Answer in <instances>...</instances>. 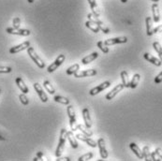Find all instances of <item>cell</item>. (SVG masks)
<instances>
[{
	"label": "cell",
	"mask_w": 162,
	"mask_h": 161,
	"mask_svg": "<svg viewBox=\"0 0 162 161\" xmlns=\"http://www.w3.org/2000/svg\"><path fill=\"white\" fill-rule=\"evenodd\" d=\"M140 79H141L140 74H134V76H133V78H132V80H131V82H130V87L133 88V89L136 88L137 85L139 84Z\"/></svg>",
	"instance_id": "30"
},
{
	"label": "cell",
	"mask_w": 162,
	"mask_h": 161,
	"mask_svg": "<svg viewBox=\"0 0 162 161\" xmlns=\"http://www.w3.org/2000/svg\"><path fill=\"white\" fill-rule=\"evenodd\" d=\"M88 3L90 5V8L92 10V12L97 16V17H99L100 15V12H99V10H98V7L97 5V1L96 0H88Z\"/></svg>",
	"instance_id": "21"
},
{
	"label": "cell",
	"mask_w": 162,
	"mask_h": 161,
	"mask_svg": "<svg viewBox=\"0 0 162 161\" xmlns=\"http://www.w3.org/2000/svg\"><path fill=\"white\" fill-rule=\"evenodd\" d=\"M80 69V65L79 64H74L73 66L70 67L68 69H67V74L68 75H74Z\"/></svg>",
	"instance_id": "29"
},
{
	"label": "cell",
	"mask_w": 162,
	"mask_h": 161,
	"mask_svg": "<svg viewBox=\"0 0 162 161\" xmlns=\"http://www.w3.org/2000/svg\"><path fill=\"white\" fill-rule=\"evenodd\" d=\"M34 89L38 93V96H39V98H40V100L42 102H47L48 101V96H47V95L43 91L41 85L38 83H34Z\"/></svg>",
	"instance_id": "9"
},
{
	"label": "cell",
	"mask_w": 162,
	"mask_h": 161,
	"mask_svg": "<svg viewBox=\"0 0 162 161\" xmlns=\"http://www.w3.org/2000/svg\"><path fill=\"white\" fill-rule=\"evenodd\" d=\"M152 1H154V2H158L159 0H152Z\"/></svg>",
	"instance_id": "47"
},
{
	"label": "cell",
	"mask_w": 162,
	"mask_h": 161,
	"mask_svg": "<svg viewBox=\"0 0 162 161\" xmlns=\"http://www.w3.org/2000/svg\"><path fill=\"white\" fill-rule=\"evenodd\" d=\"M93 156H94V154H93V153H87V154H84L81 155V156L79 157L78 160H79V161H86V160L92 159Z\"/></svg>",
	"instance_id": "34"
},
{
	"label": "cell",
	"mask_w": 162,
	"mask_h": 161,
	"mask_svg": "<svg viewBox=\"0 0 162 161\" xmlns=\"http://www.w3.org/2000/svg\"><path fill=\"white\" fill-rule=\"evenodd\" d=\"M56 160H57V161H62V160H63V161H70L71 159L69 158V157H61V156H60V157H57Z\"/></svg>",
	"instance_id": "43"
},
{
	"label": "cell",
	"mask_w": 162,
	"mask_h": 161,
	"mask_svg": "<svg viewBox=\"0 0 162 161\" xmlns=\"http://www.w3.org/2000/svg\"><path fill=\"white\" fill-rule=\"evenodd\" d=\"M6 32L11 35H18V36H29L31 34L30 30L27 29H20V28H14V27H8L6 29Z\"/></svg>",
	"instance_id": "5"
},
{
	"label": "cell",
	"mask_w": 162,
	"mask_h": 161,
	"mask_svg": "<svg viewBox=\"0 0 162 161\" xmlns=\"http://www.w3.org/2000/svg\"><path fill=\"white\" fill-rule=\"evenodd\" d=\"M129 147H130V149L132 150V152L137 155L138 158H140V159H142V158H143L142 151L140 149V147H139L135 142H131V143L129 144Z\"/></svg>",
	"instance_id": "18"
},
{
	"label": "cell",
	"mask_w": 162,
	"mask_h": 161,
	"mask_svg": "<svg viewBox=\"0 0 162 161\" xmlns=\"http://www.w3.org/2000/svg\"><path fill=\"white\" fill-rule=\"evenodd\" d=\"M145 23H146V33H147V36L150 37L154 34V29L152 27V18L147 17L145 19Z\"/></svg>",
	"instance_id": "22"
},
{
	"label": "cell",
	"mask_w": 162,
	"mask_h": 161,
	"mask_svg": "<svg viewBox=\"0 0 162 161\" xmlns=\"http://www.w3.org/2000/svg\"><path fill=\"white\" fill-rule=\"evenodd\" d=\"M76 138L77 139H79V140H81L82 141H84L85 143H87L89 146H91V147H93V148H95V147H97V142H96L94 140H92V139H90L88 136H86V135H84V134H77L76 135Z\"/></svg>",
	"instance_id": "11"
},
{
	"label": "cell",
	"mask_w": 162,
	"mask_h": 161,
	"mask_svg": "<svg viewBox=\"0 0 162 161\" xmlns=\"http://www.w3.org/2000/svg\"><path fill=\"white\" fill-rule=\"evenodd\" d=\"M155 153H156L157 155L162 159V149H160V148H156V149H155Z\"/></svg>",
	"instance_id": "42"
},
{
	"label": "cell",
	"mask_w": 162,
	"mask_h": 161,
	"mask_svg": "<svg viewBox=\"0 0 162 161\" xmlns=\"http://www.w3.org/2000/svg\"><path fill=\"white\" fill-rule=\"evenodd\" d=\"M0 93H1V90H0Z\"/></svg>",
	"instance_id": "48"
},
{
	"label": "cell",
	"mask_w": 162,
	"mask_h": 161,
	"mask_svg": "<svg viewBox=\"0 0 162 161\" xmlns=\"http://www.w3.org/2000/svg\"><path fill=\"white\" fill-rule=\"evenodd\" d=\"M67 138H68V140H69V141H70L72 148H74V149L78 148V142H77V140H76L77 138H76V136L74 137L73 131H67Z\"/></svg>",
	"instance_id": "16"
},
{
	"label": "cell",
	"mask_w": 162,
	"mask_h": 161,
	"mask_svg": "<svg viewBox=\"0 0 162 161\" xmlns=\"http://www.w3.org/2000/svg\"><path fill=\"white\" fill-rule=\"evenodd\" d=\"M110 86H111V83H110L109 81H106V82H104V83H100L99 85L96 86L95 88L91 89V90H90V92H89V94H90L91 96H95V95H97V94H98V93L102 92L103 90H105L106 88L110 87Z\"/></svg>",
	"instance_id": "6"
},
{
	"label": "cell",
	"mask_w": 162,
	"mask_h": 161,
	"mask_svg": "<svg viewBox=\"0 0 162 161\" xmlns=\"http://www.w3.org/2000/svg\"><path fill=\"white\" fill-rule=\"evenodd\" d=\"M27 53L29 55V56L31 57V59L35 62V64H36L39 69H44L45 63H44V62L42 61V59L37 55V52L35 51L34 48L28 47V48H27Z\"/></svg>",
	"instance_id": "3"
},
{
	"label": "cell",
	"mask_w": 162,
	"mask_h": 161,
	"mask_svg": "<svg viewBox=\"0 0 162 161\" xmlns=\"http://www.w3.org/2000/svg\"><path fill=\"white\" fill-rule=\"evenodd\" d=\"M83 122L85 124V127H88V128H90L92 127V121H91L89 110L87 108H84L83 110Z\"/></svg>",
	"instance_id": "15"
},
{
	"label": "cell",
	"mask_w": 162,
	"mask_h": 161,
	"mask_svg": "<svg viewBox=\"0 0 162 161\" xmlns=\"http://www.w3.org/2000/svg\"><path fill=\"white\" fill-rule=\"evenodd\" d=\"M151 160H153V161H159V160H161V158L157 155V154L155 151V152L151 153Z\"/></svg>",
	"instance_id": "39"
},
{
	"label": "cell",
	"mask_w": 162,
	"mask_h": 161,
	"mask_svg": "<svg viewBox=\"0 0 162 161\" xmlns=\"http://www.w3.org/2000/svg\"><path fill=\"white\" fill-rule=\"evenodd\" d=\"M97 146L99 148V153H100L101 158L102 159H106L108 157V152H107V149H106V146H105L104 139H102V138L98 139V141H97Z\"/></svg>",
	"instance_id": "12"
},
{
	"label": "cell",
	"mask_w": 162,
	"mask_h": 161,
	"mask_svg": "<svg viewBox=\"0 0 162 161\" xmlns=\"http://www.w3.org/2000/svg\"><path fill=\"white\" fill-rule=\"evenodd\" d=\"M53 100H55L56 102L64 104V105H70V99L67 97H64L62 96H56L55 97H53Z\"/></svg>",
	"instance_id": "27"
},
{
	"label": "cell",
	"mask_w": 162,
	"mask_h": 161,
	"mask_svg": "<svg viewBox=\"0 0 162 161\" xmlns=\"http://www.w3.org/2000/svg\"><path fill=\"white\" fill-rule=\"evenodd\" d=\"M19 98H20V101L22 102V104H23V105H28L29 100H28V98H27V96H25V93L21 94V95L19 96Z\"/></svg>",
	"instance_id": "35"
},
{
	"label": "cell",
	"mask_w": 162,
	"mask_h": 161,
	"mask_svg": "<svg viewBox=\"0 0 162 161\" xmlns=\"http://www.w3.org/2000/svg\"><path fill=\"white\" fill-rule=\"evenodd\" d=\"M97 25H98V27H99V29H100V31H102L104 34H109L110 33V29L108 28L105 25H104V23L103 22H98L97 24Z\"/></svg>",
	"instance_id": "32"
},
{
	"label": "cell",
	"mask_w": 162,
	"mask_h": 161,
	"mask_svg": "<svg viewBox=\"0 0 162 161\" xmlns=\"http://www.w3.org/2000/svg\"><path fill=\"white\" fill-rule=\"evenodd\" d=\"M85 26H86L87 28H89L90 30H92L94 33H98V32L100 31L98 25H97L96 23H93V22H91V21H89V20L85 23Z\"/></svg>",
	"instance_id": "23"
},
{
	"label": "cell",
	"mask_w": 162,
	"mask_h": 161,
	"mask_svg": "<svg viewBox=\"0 0 162 161\" xmlns=\"http://www.w3.org/2000/svg\"><path fill=\"white\" fill-rule=\"evenodd\" d=\"M15 82H16V84H17V86L20 88V90L23 92V93H25V94H27L28 92H29V89H28V87L26 86V84L25 83V82H24V80L21 78V77H18V78H16V80H15Z\"/></svg>",
	"instance_id": "17"
},
{
	"label": "cell",
	"mask_w": 162,
	"mask_h": 161,
	"mask_svg": "<svg viewBox=\"0 0 162 161\" xmlns=\"http://www.w3.org/2000/svg\"><path fill=\"white\" fill-rule=\"evenodd\" d=\"M126 42H128L127 37H118V38H108L104 41V43L107 46L115 45V44H121V43H126Z\"/></svg>",
	"instance_id": "7"
},
{
	"label": "cell",
	"mask_w": 162,
	"mask_h": 161,
	"mask_svg": "<svg viewBox=\"0 0 162 161\" xmlns=\"http://www.w3.org/2000/svg\"><path fill=\"white\" fill-rule=\"evenodd\" d=\"M152 13H153V19L155 23H158L160 20V14H159V10L157 4H153L152 5Z\"/></svg>",
	"instance_id": "20"
},
{
	"label": "cell",
	"mask_w": 162,
	"mask_h": 161,
	"mask_svg": "<svg viewBox=\"0 0 162 161\" xmlns=\"http://www.w3.org/2000/svg\"><path fill=\"white\" fill-rule=\"evenodd\" d=\"M20 25H21V20L18 17H15L13 19V27L14 28H20Z\"/></svg>",
	"instance_id": "38"
},
{
	"label": "cell",
	"mask_w": 162,
	"mask_h": 161,
	"mask_svg": "<svg viewBox=\"0 0 162 161\" xmlns=\"http://www.w3.org/2000/svg\"><path fill=\"white\" fill-rule=\"evenodd\" d=\"M97 47L101 50L102 52L104 53H108L109 52V48L107 47V45L103 42V41H98L97 42Z\"/></svg>",
	"instance_id": "33"
},
{
	"label": "cell",
	"mask_w": 162,
	"mask_h": 161,
	"mask_svg": "<svg viewBox=\"0 0 162 161\" xmlns=\"http://www.w3.org/2000/svg\"><path fill=\"white\" fill-rule=\"evenodd\" d=\"M97 75V70L96 69H86L83 71H80V72H76L74 74V77L76 78H83V77H91V76H95Z\"/></svg>",
	"instance_id": "13"
},
{
	"label": "cell",
	"mask_w": 162,
	"mask_h": 161,
	"mask_svg": "<svg viewBox=\"0 0 162 161\" xmlns=\"http://www.w3.org/2000/svg\"><path fill=\"white\" fill-rule=\"evenodd\" d=\"M28 47H30V42H29V41H25V42H23V43L17 45V46H14V47L11 48V49H10V52L13 55V53L20 52V51H24V50H27Z\"/></svg>",
	"instance_id": "10"
},
{
	"label": "cell",
	"mask_w": 162,
	"mask_h": 161,
	"mask_svg": "<svg viewBox=\"0 0 162 161\" xmlns=\"http://www.w3.org/2000/svg\"><path fill=\"white\" fill-rule=\"evenodd\" d=\"M125 86H124V84L123 83H119V84H117L111 92H109L107 95H106V96H105V98L107 99V100H111V99H113L119 92H121L122 90H123V88H124Z\"/></svg>",
	"instance_id": "8"
},
{
	"label": "cell",
	"mask_w": 162,
	"mask_h": 161,
	"mask_svg": "<svg viewBox=\"0 0 162 161\" xmlns=\"http://www.w3.org/2000/svg\"><path fill=\"white\" fill-rule=\"evenodd\" d=\"M27 2H28V3H33L34 0H27Z\"/></svg>",
	"instance_id": "46"
},
{
	"label": "cell",
	"mask_w": 162,
	"mask_h": 161,
	"mask_svg": "<svg viewBox=\"0 0 162 161\" xmlns=\"http://www.w3.org/2000/svg\"><path fill=\"white\" fill-rule=\"evenodd\" d=\"M77 129L81 130L83 134H84V135H86L88 137H91L93 135V132L88 127H84L83 125H77Z\"/></svg>",
	"instance_id": "25"
},
{
	"label": "cell",
	"mask_w": 162,
	"mask_h": 161,
	"mask_svg": "<svg viewBox=\"0 0 162 161\" xmlns=\"http://www.w3.org/2000/svg\"><path fill=\"white\" fill-rule=\"evenodd\" d=\"M0 141H6V139L4 137H2L1 135H0Z\"/></svg>",
	"instance_id": "44"
},
{
	"label": "cell",
	"mask_w": 162,
	"mask_h": 161,
	"mask_svg": "<svg viewBox=\"0 0 162 161\" xmlns=\"http://www.w3.org/2000/svg\"><path fill=\"white\" fill-rule=\"evenodd\" d=\"M162 32V25L156 26L155 28H154V34L155 33H161Z\"/></svg>",
	"instance_id": "41"
},
{
	"label": "cell",
	"mask_w": 162,
	"mask_h": 161,
	"mask_svg": "<svg viewBox=\"0 0 162 161\" xmlns=\"http://www.w3.org/2000/svg\"><path fill=\"white\" fill-rule=\"evenodd\" d=\"M143 57H144V59H146L148 62L152 63L153 65H155V66H156V67H160V66L162 65V62H161L160 59H157L156 57L151 56L150 53H148V52H145V53H144Z\"/></svg>",
	"instance_id": "14"
},
{
	"label": "cell",
	"mask_w": 162,
	"mask_h": 161,
	"mask_svg": "<svg viewBox=\"0 0 162 161\" xmlns=\"http://www.w3.org/2000/svg\"><path fill=\"white\" fill-rule=\"evenodd\" d=\"M12 71V69L11 67H2L0 66V73H10Z\"/></svg>",
	"instance_id": "36"
},
{
	"label": "cell",
	"mask_w": 162,
	"mask_h": 161,
	"mask_svg": "<svg viewBox=\"0 0 162 161\" xmlns=\"http://www.w3.org/2000/svg\"><path fill=\"white\" fill-rule=\"evenodd\" d=\"M142 155H143V158L144 160L146 161H149L151 160V153H150V150H149V146H144L143 149H142Z\"/></svg>",
	"instance_id": "31"
},
{
	"label": "cell",
	"mask_w": 162,
	"mask_h": 161,
	"mask_svg": "<svg viewBox=\"0 0 162 161\" xmlns=\"http://www.w3.org/2000/svg\"><path fill=\"white\" fill-rule=\"evenodd\" d=\"M97 57H98V53H97V51H94L93 53H91V55H89V56L83 57V58L82 59V63H83V65H87V64L93 62V61H94L95 59H97Z\"/></svg>",
	"instance_id": "19"
},
{
	"label": "cell",
	"mask_w": 162,
	"mask_h": 161,
	"mask_svg": "<svg viewBox=\"0 0 162 161\" xmlns=\"http://www.w3.org/2000/svg\"><path fill=\"white\" fill-rule=\"evenodd\" d=\"M155 83H156V84H158V83H162V71L155 78Z\"/></svg>",
	"instance_id": "40"
},
{
	"label": "cell",
	"mask_w": 162,
	"mask_h": 161,
	"mask_svg": "<svg viewBox=\"0 0 162 161\" xmlns=\"http://www.w3.org/2000/svg\"><path fill=\"white\" fill-rule=\"evenodd\" d=\"M121 79H122V83L124 84L125 87H130V82L128 80V75L126 70H123L121 72Z\"/></svg>",
	"instance_id": "24"
},
{
	"label": "cell",
	"mask_w": 162,
	"mask_h": 161,
	"mask_svg": "<svg viewBox=\"0 0 162 161\" xmlns=\"http://www.w3.org/2000/svg\"><path fill=\"white\" fill-rule=\"evenodd\" d=\"M33 160H34V161H37V160H46V157L44 156V154H43L42 152H38L37 156H36Z\"/></svg>",
	"instance_id": "37"
},
{
	"label": "cell",
	"mask_w": 162,
	"mask_h": 161,
	"mask_svg": "<svg viewBox=\"0 0 162 161\" xmlns=\"http://www.w3.org/2000/svg\"><path fill=\"white\" fill-rule=\"evenodd\" d=\"M43 86H44V88L46 89V91L49 92V94L53 95V94L56 93L55 88H53V86L51 84V83H50L49 81H44V82H43Z\"/></svg>",
	"instance_id": "26"
},
{
	"label": "cell",
	"mask_w": 162,
	"mask_h": 161,
	"mask_svg": "<svg viewBox=\"0 0 162 161\" xmlns=\"http://www.w3.org/2000/svg\"><path fill=\"white\" fill-rule=\"evenodd\" d=\"M67 114L69 115L70 118V129L71 131H76L77 130V126H76V114H75V111L73 106L71 105H68L67 107Z\"/></svg>",
	"instance_id": "2"
},
{
	"label": "cell",
	"mask_w": 162,
	"mask_h": 161,
	"mask_svg": "<svg viewBox=\"0 0 162 161\" xmlns=\"http://www.w3.org/2000/svg\"><path fill=\"white\" fill-rule=\"evenodd\" d=\"M121 2H122V3H127L128 0H121Z\"/></svg>",
	"instance_id": "45"
},
{
	"label": "cell",
	"mask_w": 162,
	"mask_h": 161,
	"mask_svg": "<svg viewBox=\"0 0 162 161\" xmlns=\"http://www.w3.org/2000/svg\"><path fill=\"white\" fill-rule=\"evenodd\" d=\"M65 59H66L65 55H59V56L55 60V62H53L52 65H50V66L48 67L47 71H48L49 73H52V72H53L55 70H56V69L63 64V62L65 61Z\"/></svg>",
	"instance_id": "4"
},
{
	"label": "cell",
	"mask_w": 162,
	"mask_h": 161,
	"mask_svg": "<svg viewBox=\"0 0 162 161\" xmlns=\"http://www.w3.org/2000/svg\"><path fill=\"white\" fill-rule=\"evenodd\" d=\"M67 130L65 128H62L60 131V137H59V141H58V145L56 151V157H60L64 148H65V144H66V141H67Z\"/></svg>",
	"instance_id": "1"
},
{
	"label": "cell",
	"mask_w": 162,
	"mask_h": 161,
	"mask_svg": "<svg viewBox=\"0 0 162 161\" xmlns=\"http://www.w3.org/2000/svg\"><path fill=\"white\" fill-rule=\"evenodd\" d=\"M153 47H154V49H155V51L157 52V55H158V56H159V59L161 60V62H162V47H161V45L158 43V42H154L153 43Z\"/></svg>",
	"instance_id": "28"
}]
</instances>
